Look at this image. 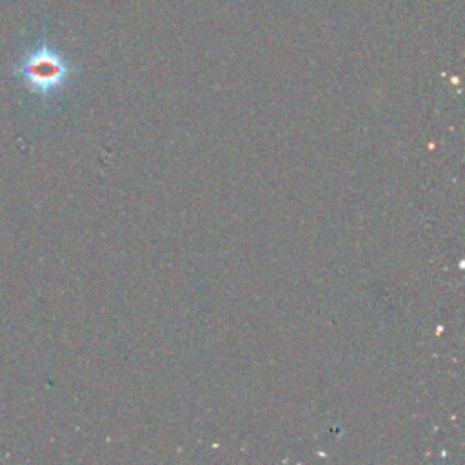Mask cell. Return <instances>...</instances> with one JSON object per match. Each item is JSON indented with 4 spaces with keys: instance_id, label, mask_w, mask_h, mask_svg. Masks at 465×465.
Returning <instances> with one entry per match:
<instances>
[{
    "instance_id": "6da1fadb",
    "label": "cell",
    "mask_w": 465,
    "mask_h": 465,
    "mask_svg": "<svg viewBox=\"0 0 465 465\" xmlns=\"http://www.w3.org/2000/svg\"><path fill=\"white\" fill-rule=\"evenodd\" d=\"M15 74L20 76L31 93L49 98L65 85L71 67L60 53L47 44H42L24 56L22 64L15 69Z\"/></svg>"
}]
</instances>
